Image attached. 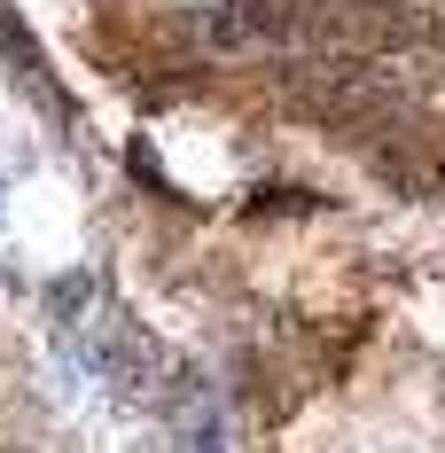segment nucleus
<instances>
[{
  "instance_id": "nucleus-2",
  "label": "nucleus",
  "mask_w": 445,
  "mask_h": 453,
  "mask_svg": "<svg viewBox=\"0 0 445 453\" xmlns=\"http://www.w3.org/2000/svg\"><path fill=\"white\" fill-rule=\"evenodd\" d=\"M87 313H94V281H87V273H63V281L47 289V320L71 328V320H87Z\"/></svg>"
},
{
  "instance_id": "nucleus-1",
  "label": "nucleus",
  "mask_w": 445,
  "mask_h": 453,
  "mask_svg": "<svg viewBox=\"0 0 445 453\" xmlns=\"http://www.w3.org/2000/svg\"><path fill=\"white\" fill-rule=\"evenodd\" d=\"M305 8L297 0H219L203 8V40L219 55H242V47H266V40H297Z\"/></svg>"
}]
</instances>
